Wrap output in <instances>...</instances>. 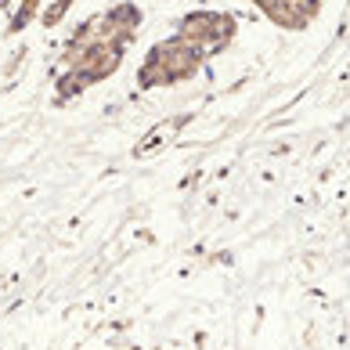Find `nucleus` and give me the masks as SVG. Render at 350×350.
Masks as SVG:
<instances>
[{"instance_id": "obj_7", "label": "nucleus", "mask_w": 350, "mask_h": 350, "mask_svg": "<svg viewBox=\"0 0 350 350\" xmlns=\"http://www.w3.org/2000/svg\"><path fill=\"white\" fill-rule=\"evenodd\" d=\"M40 11H44V0H18L15 4V11H11V18H8V36H18V33H25L29 25L40 18Z\"/></svg>"}, {"instance_id": "obj_6", "label": "nucleus", "mask_w": 350, "mask_h": 350, "mask_svg": "<svg viewBox=\"0 0 350 350\" xmlns=\"http://www.w3.org/2000/svg\"><path fill=\"white\" fill-rule=\"evenodd\" d=\"M90 87V80L80 72V69H62L58 72V80H55V105H66V101H72V98H80L83 90Z\"/></svg>"}, {"instance_id": "obj_4", "label": "nucleus", "mask_w": 350, "mask_h": 350, "mask_svg": "<svg viewBox=\"0 0 350 350\" xmlns=\"http://www.w3.org/2000/svg\"><path fill=\"white\" fill-rule=\"evenodd\" d=\"M98 22V33L109 36V40H123V44H134V36L141 29V22H145V11L131 0H123V4H112L105 15H94Z\"/></svg>"}, {"instance_id": "obj_5", "label": "nucleus", "mask_w": 350, "mask_h": 350, "mask_svg": "<svg viewBox=\"0 0 350 350\" xmlns=\"http://www.w3.org/2000/svg\"><path fill=\"white\" fill-rule=\"evenodd\" d=\"M188 120H191V116H174V120H166V123H159V126H152V131H148L145 137H141L137 145H134V159L155 155V152H159V148L166 145V141H174V137H177V131H185Z\"/></svg>"}, {"instance_id": "obj_3", "label": "nucleus", "mask_w": 350, "mask_h": 350, "mask_svg": "<svg viewBox=\"0 0 350 350\" xmlns=\"http://www.w3.org/2000/svg\"><path fill=\"white\" fill-rule=\"evenodd\" d=\"M250 4H256L278 29H289V33L307 29L321 11V0H250Z\"/></svg>"}, {"instance_id": "obj_8", "label": "nucleus", "mask_w": 350, "mask_h": 350, "mask_svg": "<svg viewBox=\"0 0 350 350\" xmlns=\"http://www.w3.org/2000/svg\"><path fill=\"white\" fill-rule=\"evenodd\" d=\"M76 4V0H55V4H47L40 11V25L44 29H55V25H62V18L69 15V8Z\"/></svg>"}, {"instance_id": "obj_2", "label": "nucleus", "mask_w": 350, "mask_h": 350, "mask_svg": "<svg viewBox=\"0 0 350 350\" xmlns=\"http://www.w3.org/2000/svg\"><path fill=\"white\" fill-rule=\"evenodd\" d=\"M185 44H191L202 55H220L231 40H235V18L228 11H188L177 22V33Z\"/></svg>"}, {"instance_id": "obj_1", "label": "nucleus", "mask_w": 350, "mask_h": 350, "mask_svg": "<svg viewBox=\"0 0 350 350\" xmlns=\"http://www.w3.org/2000/svg\"><path fill=\"white\" fill-rule=\"evenodd\" d=\"M206 55L196 51L191 44H185L180 36H170V40H159L145 62L137 69V87L141 90H159V87H174V83H185L191 76H199Z\"/></svg>"}]
</instances>
